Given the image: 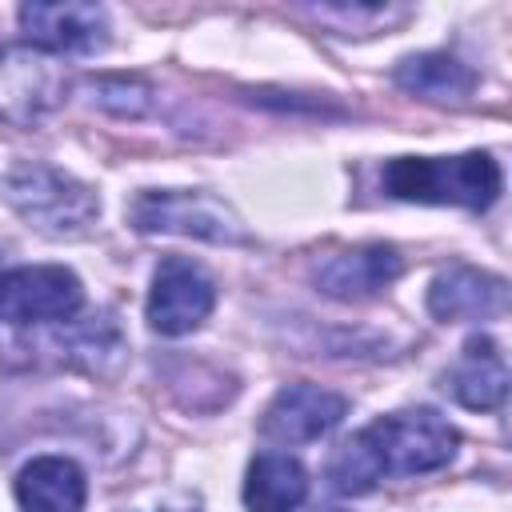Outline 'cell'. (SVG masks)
I'll return each instance as SVG.
<instances>
[{
    "instance_id": "6da1fadb",
    "label": "cell",
    "mask_w": 512,
    "mask_h": 512,
    "mask_svg": "<svg viewBox=\"0 0 512 512\" xmlns=\"http://www.w3.org/2000/svg\"><path fill=\"white\" fill-rule=\"evenodd\" d=\"M456 428L432 408H408L372 420L352 440H344L328 460V480L344 496L372 492L384 476L436 472L456 456Z\"/></svg>"
},
{
    "instance_id": "7a4b0ae2",
    "label": "cell",
    "mask_w": 512,
    "mask_h": 512,
    "mask_svg": "<svg viewBox=\"0 0 512 512\" xmlns=\"http://www.w3.org/2000/svg\"><path fill=\"white\" fill-rule=\"evenodd\" d=\"M500 164L488 152L464 156H396L384 168V188L396 200L416 204H456L484 212L500 196Z\"/></svg>"
},
{
    "instance_id": "3957f363",
    "label": "cell",
    "mask_w": 512,
    "mask_h": 512,
    "mask_svg": "<svg viewBox=\"0 0 512 512\" xmlns=\"http://www.w3.org/2000/svg\"><path fill=\"white\" fill-rule=\"evenodd\" d=\"M8 208L32 224L36 232L44 236H56V240H80L92 232L96 216H100V204H96V192L88 184H80L76 176L52 168V164H16L4 184H0Z\"/></svg>"
},
{
    "instance_id": "277c9868",
    "label": "cell",
    "mask_w": 512,
    "mask_h": 512,
    "mask_svg": "<svg viewBox=\"0 0 512 512\" xmlns=\"http://www.w3.org/2000/svg\"><path fill=\"white\" fill-rule=\"evenodd\" d=\"M128 220L140 232H176V236H196L212 244L248 240L240 216L208 192H140L128 208Z\"/></svg>"
},
{
    "instance_id": "5b68a950",
    "label": "cell",
    "mask_w": 512,
    "mask_h": 512,
    "mask_svg": "<svg viewBox=\"0 0 512 512\" xmlns=\"http://www.w3.org/2000/svg\"><path fill=\"white\" fill-rule=\"evenodd\" d=\"M84 304L76 272L64 264H20L0 272V320L4 324H60Z\"/></svg>"
},
{
    "instance_id": "8992f818",
    "label": "cell",
    "mask_w": 512,
    "mask_h": 512,
    "mask_svg": "<svg viewBox=\"0 0 512 512\" xmlns=\"http://www.w3.org/2000/svg\"><path fill=\"white\" fill-rule=\"evenodd\" d=\"M68 92V72L52 52L0 48V124H32Z\"/></svg>"
},
{
    "instance_id": "52a82bcc",
    "label": "cell",
    "mask_w": 512,
    "mask_h": 512,
    "mask_svg": "<svg viewBox=\"0 0 512 512\" xmlns=\"http://www.w3.org/2000/svg\"><path fill=\"white\" fill-rule=\"evenodd\" d=\"M212 304H216L212 276L200 264L184 260V256H168V260H160V268L152 276L144 312H148L152 332H160V336H188V332H196L208 320Z\"/></svg>"
},
{
    "instance_id": "ba28073f",
    "label": "cell",
    "mask_w": 512,
    "mask_h": 512,
    "mask_svg": "<svg viewBox=\"0 0 512 512\" xmlns=\"http://www.w3.org/2000/svg\"><path fill=\"white\" fill-rule=\"evenodd\" d=\"M348 412V400L320 384H288L272 396V404L260 416V432L276 444H312L328 436Z\"/></svg>"
},
{
    "instance_id": "9c48e42d",
    "label": "cell",
    "mask_w": 512,
    "mask_h": 512,
    "mask_svg": "<svg viewBox=\"0 0 512 512\" xmlns=\"http://www.w3.org/2000/svg\"><path fill=\"white\" fill-rule=\"evenodd\" d=\"M20 28L40 52H96L108 40V12L76 0H32L20 8Z\"/></svg>"
},
{
    "instance_id": "30bf717a",
    "label": "cell",
    "mask_w": 512,
    "mask_h": 512,
    "mask_svg": "<svg viewBox=\"0 0 512 512\" xmlns=\"http://www.w3.org/2000/svg\"><path fill=\"white\" fill-rule=\"evenodd\" d=\"M404 260L392 244H356L344 252L324 256L312 268V284L332 296V300H372L380 296L396 276H400Z\"/></svg>"
},
{
    "instance_id": "8fae6325",
    "label": "cell",
    "mask_w": 512,
    "mask_h": 512,
    "mask_svg": "<svg viewBox=\"0 0 512 512\" xmlns=\"http://www.w3.org/2000/svg\"><path fill=\"white\" fill-rule=\"evenodd\" d=\"M428 312L444 324L452 320H500L508 312V284L472 264L444 268L428 288Z\"/></svg>"
},
{
    "instance_id": "7c38bea8",
    "label": "cell",
    "mask_w": 512,
    "mask_h": 512,
    "mask_svg": "<svg viewBox=\"0 0 512 512\" xmlns=\"http://www.w3.org/2000/svg\"><path fill=\"white\" fill-rule=\"evenodd\" d=\"M444 388L472 412H492L508 396V360L492 336H468L460 360L448 368Z\"/></svg>"
},
{
    "instance_id": "4fadbf2b",
    "label": "cell",
    "mask_w": 512,
    "mask_h": 512,
    "mask_svg": "<svg viewBox=\"0 0 512 512\" xmlns=\"http://www.w3.org/2000/svg\"><path fill=\"white\" fill-rule=\"evenodd\" d=\"M84 472L68 456H36L16 476L20 512H84Z\"/></svg>"
},
{
    "instance_id": "5bb4252c",
    "label": "cell",
    "mask_w": 512,
    "mask_h": 512,
    "mask_svg": "<svg viewBox=\"0 0 512 512\" xmlns=\"http://www.w3.org/2000/svg\"><path fill=\"white\" fill-rule=\"evenodd\" d=\"M308 496V472L296 456L260 452L244 472V508L248 512H296Z\"/></svg>"
},
{
    "instance_id": "9a60e30c",
    "label": "cell",
    "mask_w": 512,
    "mask_h": 512,
    "mask_svg": "<svg viewBox=\"0 0 512 512\" xmlns=\"http://www.w3.org/2000/svg\"><path fill=\"white\" fill-rule=\"evenodd\" d=\"M392 80H396L404 92H412V96H420V100H440V104H448V100L460 104V100H468L472 88H476V72H472L468 64H460L456 56H448V52H420V56H408V60L396 64Z\"/></svg>"
},
{
    "instance_id": "2e32d148",
    "label": "cell",
    "mask_w": 512,
    "mask_h": 512,
    "mask_svg": "<svg viewBox=\"0 0 512 512\" xmlns=\"http://www.w3.org/2000/svg\"><path fill=\"white\" fill-rule=\"evenodd\" d=\"M92 100L116 116H140L152 104V88L144 80H128V76H108L92 84Z\"/></svg>"
},
{
    "instance_id": "e0dca14e",
    "label": "cell",
    "mask_w": 512,
    "mask_h": 512,
    "mask_svg": "<svg viewBox=\"0 0 512 512\" xmlns=\"http://www.w3.org/2000/svg\"><path fill=\"white\" fill-rule=\"evenodd\" d=\"M164 512H200V508H164Z\"/></svg>"
},
{
    "instance_id": "ac0fdd59",
    "label": "cell",
    "mask_w": 512,
    "mask_h": 512,
    "mask_svg": "<svg viewBox=\"0 0 512 512\" xmlns=\"http://www.w3.org/2000/svg\"><path fill=\"white\" fill-rule=\"evenodd\" d=\"M332 512H336V508H332Z\"/></svg>"
}]
</instances>
